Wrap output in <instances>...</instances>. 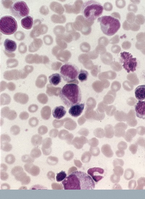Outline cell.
Returning a JSON list of instances; mask_svg holds the SVG:
<instances>
[{
    "label": "cell",
    "instance_id": "1",
    "mask_svg": "<svg viewBox=\"0 0 145 199\" xmlns=\"http://www.w3.org/2000/svg\"><path fill=\"white\" fill-rule=\"evenodd\" d=\"M65 190H93L95 188L94 181L86 173L76 171L63 181Z\"/></svg>",
    "mask_w": 145,
    "mask_h": 199
},
{
    "label": "cell",
    "instance_id": "2",
    "mask_svg": "<svg viewBox=\"0 0 145 199\" xmlns=\"http://www.w3.org/2000/svg\"><path fill=\"white\" fill-rule=\"evenodd\" d=\"M59 96L63 104L68 108L79 103L82 100L80 88L77 84L74 83L65 85L61 89Z\"/></svg>",
    "mask_w": 145,
    "mask_h": 199
},
{
    "label": "cell",
    "instance_id": "3",
    "mask_svg": "<svg viewBox=\"0 0 145 199\" xmlns=\"http://www.w3.org/2000/svg\"><path fill=\"white\" fill-rule=\"evenodd\" d=\"M104 8L101 3L95 1H88L83 3L81 11L83 18L87 21H94L101 16Z\"/></svg>",
    "mask_w": 145,
    "mask_h": 199
},
{
    "label": "cell",
    "instance_id": "4",
    "mask_svg": "<svg viewBox=\"0 0 145 199\" xmlns=\"http://www.w3.org/2000/svg\"><path fill=\"white\" fill-rule=\"evenodd\" d=\"M101 30L106 35L111 36L118 32L121 24L119 20L111 16H103L98 18Z\"/></svg>",
    "mask_w": 145,
    "mask_h": 199
},
{
    "label": "cell",
    "instance_id": "5",
    "mask_svg": "<svg viewBox=\"0 0 145 199\" xmlns=\"http://www.w3.org/2000/svg\"><path fill=\"white\" fill-rule=\"evenodd\" d=\"M79 72V67L76 64L68 63L60 68V75L65 82L67 83L77 80Z\"/></svg>",
    "mask_w": 145,
    "mask_h": 199
},
{
    "label": "cell",
    "instance_id": "6",
    "mask_svg": "<svg viewBox=\"0 0 145 199\" xmlns=\"http://www.w3.org/2000/svg\"><path fill=\"white\" fill-rule=\"evenodd\" d=\"M18 27L17 22L12 16H4L0 20V31L3 34L9 35L14 34Z\"/></svg>",
    "mask_w": 145,
    "mask_h": 199
},
{
    "label": "cell",
    "instance_id": "7",
    "mask_svg": "<svg viewBox=\"0 0 145 199\" xmlns=\"http://www.w3.org/2000/svg\"><path fill=\"white\" fill-rule=\"evenodd\" d=\"M10 10L11 14L19 20L29 15V9L27 4L23 1L14 2L10 5Z\"/></svg>",
    "mask_w": 145,
    "mask_h": 199
},
{
    "label": "cell",
    "instance_id": "8",
    "mask_svg": "<svg viewBox=\"0 0 145 199\" xmlns=\"http://www.w3.org/2000/svg\"><path fill=\"white\" fill-rule=\"evenodd\" d=\"M120 61L123 67L128 73L133 72L137 70V58L133 57L130 53L123 51L120 53Z\"/></svg>",
    "mask_w": 145,
    "mask_h": 199
},
{
    "label": "cell",
    "instance_id": "9",
    "mask_svg": "<svg viewBox=\"0 0 145 199\" xmlns=\"http://www.w3.org/2000/svg\"><path fill=\"white\" fill-rule=\"evenodd\" d=\"M87 172L96 182H99L104 178V169L100 168L94 167L89 168Z\"/></svg>",
    "mask_w": 145,
    "mask_h": 199
},
{
    "label": "cell",
    "instance_id": "10",
    "mask_svg": "<svg viewBox=\"0 0 145 199\" xmlns=\"http://www.w3.org/2000/svg\"><path fill=\"white\" fill-rule=\"evenodd\" d=\"M84 103H78L73 105L69 110V113L72 117H77L81 115L85 108Z\"/></svg>",
    "mask_w": 145,
    "mask_h": 199
},
{
    "label": "cell",
    "instance_id": "11",
    "mask_svg": "<svg viewBox=\"0 0 145 199\" xmlns=\"http://www.w3.org/2000/svg\"><path fill=\"white\" fill-rule=\"evenodd\" d=\"M136 115L141 119H145V100L144 101L139 100L135 106Z\"/></svg>",
    "mask_w": 145,
    "mask_h": 199
},
{
    "label": "cell",
    "instance_id": "12",
    "mask_svg": "<svg viewBox=\"0 0 145 199\" xmlns=\"http://www.w3.org/2000/svg\"><path fill=\"white\" fill-rule=\"evenodd\" d=\"M11 174L15 177L16 180L19 181H20L27 175L24 172L23 168L19 166L13 168L11 171Z\"/></svg>",
    "mask_w": 145,
    "mask_h": 199
},
{
    "label": "cell",
    "instance_id": "13",
    "mask_svg": "<svg viewBox=\"0 0 145 199\" xmlns=\"http://www.w3.org/2000/svg\"><path fill=\"white\" fill-rule=\"evenodd\" d=\"M24 168L26 172L33 176H38L40 174L39 168L32 163H27L24 166Z\"/></svg>",
    "mask_w": 145,
    "mask_h": 199
},
{
    "label": "cell",
    "instance_id": "14",
    "mask_svg": "<svg viewBox=\"0 0 145 199\" xmlns=\"http://www.w3.org/2000/svg\"><path fill=\"white\" fill-rule=\"evenodd\" d=\"M66 113V108L63 106H59L56 107L53 109L52 114L54 118L60 119L64 117Z\"/></svg>",
    "mask_w": 145,
    "mask_h": 199
},
{
    "label": "cell",
    "instance_id": "15",
    "mask_svg": "<svg viewBox=\"0 0 145 199\" xmlns=\"http://www.w3.org/2000/svg\"><path fill=\"white\" fill-rule=\"evenodd\" d=\"M136 98L138 100H145V85L139 86L135 90Z\"/></svg>",
    "mask_w": 145,
    "mask_h": 199
},
{
    "label": "cell",
    "instance_id": "16",
    "mask_svg": "<svg viewBox=\"0 0 145 199\" xmlns=\"http://www.w3.org/2000/svg\"><path fill=\"white\" fill-rule=\"evenodd\" d=\"M5 51L8 53L14 52L16 50L17 44L16 42L9 39L5 40L4 43Z\"/></svg>",
    "mask_w": 145,
    "mask_h": 199
},
{
    "label": "cell",
    "instance_id": "17",
    "mask_svg": "<svg viewBox=\"0 0 145 199\" xmlns=\"http://www.w3.org/2000/svg\"><path fill=\"white\" fill-rule=\"evenodd\" d=\"M21 24L23 28L26 29H31L33 24V18L30 16H28L22 19Z\"/></svg>",
    "mask_w": 145,
    "mask_h": 199
},
{
    "label": "cell",
    "instance_id": "18",
    "mask_svg": "<svg viewBox=\"0 0 145 199\" xmlns=\"http://www.w3.org/2000/svg\"><path fill=\"white\" fill-rule=\"evenodd\" d=\"M61 75L59 73H56L52 74L49 77V80L51 85L57 86L60 83L61 81Z\"/></svg>",
    "mask_w": 145,
    "mask_h": 199
},
{
    "label": "cell",
    "instance_id": "19",
    "mask_svg": "<svg viewBox=\"0 0 145 199\" xmlns=\"http://www.w3.org/2000/svg\"><path fill=\"white\" fill-rule=\"evenodd\" d=\"M89 76V73L85 70L81 69L80 71L78 79L80 82H83L87 80Z\"/></svg>",
    "mask_w": 145,
    "mask_h": 199
},
{
    "label": "cell",
    "instance_id": "20",
    "mask_svg": "<svg viewBox=\"0 0 145 199\" xmlns=\"http://www.w3.org/2000/svg\"><path fill=\"white\" fill-rule=\"evenodd\" d=\"M42 138L40 135L33 136L31 139V143L34 146H38L42 143Z\"/></svg>",
    "mask_w": 145,
    "mask_h": 199
},
{
    "label": "cell",
    "instance_id": "21",
    "mask_svg": "<svg viewBox=\"0 0 145 199\" xmlns=\"http://www.w3.org/2000/svg\"><path fill=\"white\" fill-rule=\"evenodd\" d=\"M42 152L39 149L35 147L31 150L30 153V155L34 159H36L40 157L41 156Z\"/></svg>",
    "mask_w": 145,
    "mask_h": 199
},
{
    "label": "cell",
    "instance_id": "22",
    "mask_svg": "<svg viewBox=\"0 0 145 199\" xmlns=\"http://www.w3.org/2000/svg\"><path fill=\"white\" fill-rule=\"evenodd\" d=\"M52 141L51 139L47 138L45 139L42 142V148L46 149H48L51 148Z\"/></svg>",
    "mask_w": 145,
    "mask_h": 199
},
{
    "label": "cell",
    "instance_id": "23",
    "mask_svg": "<svg viewBox=\"0 0 145 199\" xmlns=\"http://www.w3.org/2000/svg\"><path fill=\"white\" fill-rule=\"evenodd\" d=\"M46 161L48 165H54L58 163L59 159L58 158L55 156H50L48 158Z\"/></svg>",
    "mask_w": 145,
    "mask_h": 199
},
{
    "label": "cell",
    "instance_id": "24",
    "mask_svg": "<svg viewBox=\"0 0 145 199\" xmlns=\"http://www.w3.org/2000/svg\"><path fill=\"white\" fill-rule=\"evenodd\" d=\"M12 145L8 142L1 143V150L4 151V152H10V151L12 150Z\"/></svg>",
    "mask_w": 145,
    "mask_h": 199
},
{
    "label": "cell",
    "instance_id": "25",
    "mask_svg": "<svg viewBox=\"0 0 145 199\" xmlns=\"http://www.w3.org/2000/svg\"><path fill=\"white\" fill-rule=\"evenodd\" d=\"M22 161L26 163H33L35 159L29 156V155H25L22 157Z\"/></svg>",
    "mask_w": 145,
    "mask_h": 199
},
{
    "label": "cell",
    "instance_id": "26",
    "mask_svg": "<svg viewBox=\"0 0 145 199\" xmlns=\"http://www.w3.org/2000/svg\"><path fill=\"white\" fill-rule=\"evenodd\" d=\"M16 159L12 154H9L5 158V161L9 165H12L15 161Z\"/></svg>",
    "mask_w": 145,
    "mask_h": 199
},
{
    "label": "cell",
    "instance_id": "27",
    "mask_svg": "<svg viewBox=\"0 0 145 199\" xmlns=\"http://www.w3.org/2000/svg\"><path fill=\"white\" fill-rule=\"evenodd\" d=\"M67 174L64 171H61L57 175L56 179L57 182H59L62 181L66 177Z\"/></svg>",
    "mask_w": 145,
    "mask_h": 199
},
{
    "label": "cell",
    "instance_id": "28",
    "mask_svg": "<svg viewBox=\"0 0 145 199\" xmlns=\"http://www.w3.org/2000/svg\"><path fill=\"white\" fill-rule=\"evenodd\" d=\"M73 153L70 151H68L63 154V158L66 161H69L73 157Z\"/></svg>",
    "mask_w": 145,
    "mask_h": 199
},
{
    "label": "cell",
    "instance_id": "29",
    "mask_svg": "<svg viewBox=\"0 0 145 199\" xmlns=\"http://www.w3.org/2000/svg\"><path fill=\"white\" fill-rule=\"evenodd\" d=\"M47 177L49 180L52 181H54L55 179V175L52 171H50L48 172L47 174Z\"/></svg>",
    "mask_w": 145,
    "mask_h": 199
},
{
    "label": "cell",
    "instance_id": "30",
    "mask_svg": "<svg viewBox=\"0 0 145 199\" xmlns=\"http://www.w3.org/2000/svg\"><path fill=\"white\" fill-rule=\"evenodd\" d=\"M29 124L32 127L36 126L38 124V121L36 118H33L30 119Z\"/></svg>",
    "mask_w": 145,
    "mask_h": 199
},
{
    "label": "cell",
    "instance_id": "31",
    "mask_svg": "<svg viewBox=\"0 0 145 199\" xmlns=\"http://www.w3.org/2000/svg\"><path fill=\"white\" fill-rule=\"evenodd\" d=\"M52 188L53 189L62 190L63 189V187L61 184L57 183H53L51 185Z\"/></svg>",
    "mask_w": 145,
    "mask_h": 199
},
{
    "label": "cell",
    "instance_id": "32",
    "mask_svg": "<svg viewBox=\"0 0 145 199\" xmlns=\"http://www.w3.org/2000/svg\"><path fill=\"white\" fill-rule=\"evenodd\" d=\"M9 176L6 172H1V178L3 181H6L8 179Z\"/></svg>",
    "mask_w": 145,
    "mask_h": 199
},
{
    "label": "cell",
    "instance_id": "33",
    "mask_svg": "<svg viewBox=\"0 0 145 199\" xmlns=\"http://www.w3.org/2000/svg\"><path fill=\"white\" fill-rule=\"evenodd\" d=\"M47 129L45 126H42L40 127L39 129V132L42 135L46 134L47 132Z\"/></svg>",
    "mask_w": 145,
    "mask_h": 199
},
{
    "label": "cell",
    "instance_id": "34",
    "mask_svg": "<svg viewBox=\"0 0 145 199\" xmlns=\"http://www.w3.org/2000/svg\"><path fill=\"white\" fill-rule=\"evenodd\" d=\"M42 152L45 155L47 156L51 154L52 151V148L48 149H46L42 148Z\"/></svg>",
    "mask_w": 145,
    "mask_h": 199
},
{
    "label": "cell",
    "instance_id": "35",
    "mask_svg": "<svg viewBox=\"0 0 145 199\" xmlns=\"http://www.w3.org/2000/svg\"><path fill=\"white\" fill-rule=\"evenodd\" d=\"M31 182V178L29 176H27L23 181L21 182L22 185H27Z\"/></svg>",
    "mask_w": 145,
    "mask_h": 199
},
{
    "label": "cell",
    "instance_id": "36",
    "mask_svg": "<svg viewBox=\"0 0 145 199\" xmlns=\"http://www.w3.org/2000/svg\"><path fill=\"white\" fill-rule=\"evenodd\" d=\"M19 128L16 126L12 127V132L14 135H16L18 134L19 132Z\"/></svg>",
    "mask_w": 145,
    "mask_h": 199
},
{
    "label": "cell",
    "instance_id": "37",
    "mask_svg": "<svg viewBox=\"0 0 145 199\" xmlns=\"http://www.w3.org/2000/svg\"><path fill=\"white\" fill-rule=\"evenodd\" d=\"M1 142H8L10 141V139L9 136L5 135H3L2 137H1Z\"/></svg>",
    "mask_w": 145,
    "mask_h": 199
},
{
    "label": "cell",
    "instance_id": "38",
    "mask_svg": "<svg viewBox=\"0 0 145 199\" xmlns=\"http://www.w3.org/2000/svg\"><path fill=\"white\" fill-rule=\"evenodd\" d=\"M57 132H58V130L56 129H53L51 131L49 134L52 137L55 138L56 137Z\"/></svg>",
    "mask_w": 145,
    "mask_h": 199
},
{
    "label": "cell",
    "instance_id": "39",
    "mask_svg": "<svg viewBox=\"0 0 145 199\" xmlns=\"http://www.w3.org/2000/svg\"><path fill=\"white\" fill-rule=\"evenodd\" d=\"M1 189H10V186L8 184L4 183L2 184Z\"/></svg>",
    "mask_w": 145,
    "mask_h": 199
},
{
    "label": "cell",
    "instance_id": "40",
    "mask_svg": "<svg viewBox=\"0 0 145 199\" xmlns=\"http://www.w3.org/2000/svg\"><path fill=\"white\" fill-rule=\"evenodd\" d=\"M8 169L7 166L4 164H2L1 165V172H5Z\"/></svg>",
    "mask_w": 145,
    "mask_h": 199
},
{
    "label": "cell",
    "instance_id": "41",
    "mask_svg": "<svg viewBox=\"0 0 145 199\" xmlns=\"http://www.w3.org/2000/svg\"><path fill=\"white\" fill-rule=\"evenodd\" d=\"M66 133V131L65 130H62L59 133V137L60 139H64L65 134Z\"/></svg>",
    "mask_w": 145,
    "mask_h": 199
},
{
    "label": "cell",
    "instance_id": "42",
    "mask_svg": "<svg viewBox=\"0 0 145 199\" xmlns=\"http://www.w3.org/2000/svg\"><path fill=\"white\" fill-rule=\"evenodd\" d=\"M75 169L76 168H75L74 167H72L71 168H70L69 170L68 171V174L70 175L72 174V173L74 172V171H76L75 169Z\"/></svg>",
    "mask_w": 145,
    "mask_h": 199
},
{
    "label": "cell",
    "instance_id": "43",
    "mask_svg": "<svg viewBox=\"0 0 145 199\" xmlns=\"http://www.w3.org/2000/svg\"><path fill=\"white\" fill-rule=\"evenodd\" d=\"M27 189V188L25 187V186H24V187H22L20 188H19V189Z\"/></svg>",
    "mask_w": 145,
    "mask_h": 199
}]
</instances>
